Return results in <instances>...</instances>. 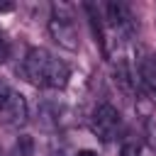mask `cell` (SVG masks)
Returning <instances> with one entry per match:
<instances>
[{
    "label": "cell",
    "mask_w": 156,
    "mask_h": 156,
    "mask_svg": "<svg viewBox=\"0 0 156 156\" xmlns=\"http://www.w3.org/2000/svg\"><path fill=\"white\" fill-rule=\"evenodd\" d=\"M7 95H10V85H7V83L0 78V107H2V102L7 100Z\"/></svg>",
    "instance_id": "11"
},
{
    "label": "cell",
    "mask_w": 156,
    "mask_h": 156,
    "mask_svg": "<svg viewBox=\"0 0 156 156\" xmlns=\"http://www.w3.org/2000/svg\"><path fill=\"white\" fill-rule=\"evenodd\" d=\"M119 124H122V115L110 102L98 105L95 112H93V117H90V129L102 141H112L117 136V132H119Z\"/></svg>",
    "instance_id": "3"
},
{
    "label": "cell",
    "mask_w": 156,
    "mask_h": 156,
    "mask_svg": "<svg viewBox=\"0 0 156 156\" xmlns=\"http://www.w3.org/2000/svg\"><path fill=\"white\" fill-rule=\"evenodd\" d=\"M22 71H24V78L29 83H34L37 88H51V90L66 88L68 78H71V68L61 58H54L41 46H34L27 51Z\"/></svg>",
    "instance_id": "1"
},
{
    "label": "cell",
    "mask_w": 156,
    "mask_h": 156,
    "mask_svg": "<svg viewBox=\"0 0 156 156\" xmlns=\"http://www.w3.org/2000/svg\"><path fill=\"white\" fill-rule=\"evenodd\" d=\"M0 119L5 124H10V127H24L27 124V119H29V105H27V100H24L22 93L10 90L7 100L0 107Z\"/></svg>",
    "instance_id": "5"
},
{
    "label": "cell",
    "mask_w": 156,
    "mask_h": 156,
    "mask_svg": "<svg viewBox=\"0 0 156 156\" xmlns=\"http://www.w3.org/2000/svg\"><path fill=\"white\" fill-rule=\"evenodd\" d=\"M115 83L124 90V93H132L134 85H136V78L132 73V66L127 58H117L115 61Z\"/></svg>",
    "instance_id": "6"
},
{
    "label": "cell",
    "mask_w": 156,
    "mask_h": 156,
    "mask_svg": "<svg viewBox=\"0 0 156 156\" xmlns=\"http://www.w3.org/2000/svg\"><path fill=\"white\" fill-rule=\"evenodd\" d=\"M7 58H10V41H7V37L0 32V66H2Z\"/></svg>",
    "instance_id": "9"
},
{
    "label": "cell",
    "mask_w": 156,
    "mask_h": 156,
    "mask_svg": "<svg viewBox=\"0 0 156 156\" xmlns=\"http://www.w3.org/2000/svg\"><path fill=\"white\" fill-rule=\"evenodd\" d=\"M141 151H139V146L134 144V141H127V144H122V149H119V156H139Z\"/></svg>",
    "instance_id": "10"
},
{
    "label": "cell",
    "mask_w": 156,
    "mask_h": 156,
    "mask_svg": "<svg viewBox=\"0 0 156 156\" xmlns=\"http://www.w3.org/2000/svg\"><path fill=\"white\" fill-rule=\"evenodd\" d=\"M139 80L144 83V88L156 98V58H144L139 66Z\"/></svg>",
    "instance_id": "7"
},
{
    "label": "cell",
    "mask_w": 156,
    "mask_h": 156,
    "mask_svg": "<svg viewBox=\"0 0 156 156\" xmlns=\"http://www.w3.org/2000/svg\"><path fill=\"white\" fill-rule=\"evenodd\" d=\"M49 34L51 39L66 49V51H78L80 49V37H78V27L73 22V12L66 2H54L51 7V17H49Z\"/></svg>",
    "instance_id": "2"
},
{
    "label": "cell",
    "mask_w": 156,
    "mask_h": 156,
    "mask_svg": "<svg viewBox=\"0 0 156 156\" xmlns=\"http://www.w3.org/2000/svg\"><path fill=\"white\" fill-rule=\"evenodd\" d=\"M102 10H105V20H107L112 32H117L119 37L134 34L136 24H134V15H132L129 5H124V2H107Z\"/></svg>",
    "instance_id": "4"
},
{
    "label": "cell",
    "mask_w": 156,
    "mask_h": 156,
    "mask_svg": "<svg viewBox=\"0 0 156 156\" xmlns=\"http://www.w3.org/2000/svg\"><path fill=\"white\" fill-rule=\"evenodd\" d=\"M32 154H34V139L27 136V134H22V136L12 144V149H10L7 156H32Z\"/></svg>",
    "instance_id": "8"
},
{
    "label": "cell",
    "mask_w": 156,
    "mask_h": 156,
    "mask_svg": "<svg viewBox=\"0 0 156 156\" xmlns=\"http://www.w3.org/2000/svg\"><path fill=\"white\" fill-rule=\"evenodd\" d=\"M76 156H98V151H93V149H80Z\"/></svg>",
    "instance_id": "13"
},
{
    "label": "cell",
    "mask_w": 156,
    "mask_h": 156,
    "mask_svg": "<svg viewBox=\"0 0 156 156\" xmlns=\"http://www.w3.org/2000/svg\"><path fill=\"white\" fill-rule=\"evenodd\" d=\"M12 10H15L12 2H0V12H12Z\"/></svg>",
    "instance_id": "12"
}]
</instances>
